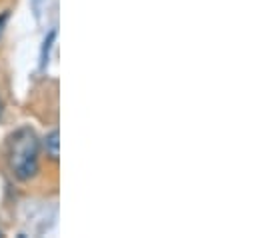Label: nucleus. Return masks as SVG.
<instances>
[{"instance_id": "f257e3e1", "label": "nucleus", "mask_w": 258, "mask_h": 238, "mask_svg": "<svg viewBox=\"0 0 258 238\" xmlns=\"http://www.w3.org/2000/svg\"><path fill=\"white\" fill-rule=\"evenodd\" d=\"M10 166L20 180H30L38 172V138L34 130L20 128L10 138Z\"/></svg>"}, {"instance_id": "f03ea898", "label": "nucleus", "mask_w": 258, "mask_h": 238, "mask_svg": "<svg viewBox=\"0 0 258 238\" xmlns=\"http://www.w3.org/2000/svg\"><path fill=\"white\" fill-rule=\"evenodd\" d=\"M60 134H58V130H52L46 138H44V146H46V152H48V156L50 158H58V154H60V150H58V144H60Z\"/></svg>"}, {"instance_id": "7ed1b4c3", "label": "nucleus", "mask_w": 258, "mask_h": 238, "mask_svg": "<svg viewBox=\"0 0 258 238\" xmlns=\"http://www.w3.org/2000/svg\"><path fill=\"white\" fill-rule=\"evenodd\" d=\"M54 38H56V30H50L48 36L44 38V46H42V54H40V64L42 66H46V62H48V52L54 44Z\"/></svg>"}, {"instance_id": "20e7f679", "label": "nucleus", "mask_w": 258, "mask_h": 238, "mask_svg": "<svg viewBox=\"0 0 258 238\" xmlns=\"http://www.w3.org/2000/svg\"><path fill=\"white\" fill-rule=\"evenodd\" d=\"M6 20H8V12H4V14L0 16V36H2V30H4V24H6Z\"/></svg>"}, {"instance_id": "39448f33", "label": "nucleus", "mask_w": 258, "mask_h": 238, "mask_svg": "<svg viewBox=\"0 0 258 238\" xmlns=\"http://www.w3.org/2000/svg\"><path fill=\"white\" fill-rule=\"evenodd\" d=\"M0 112H2V104H0Z\"/></svg>"}, {"instance_id": "423d86ee", "label": "nucleus", "mask_w": 258, "mask_h": 238, "mask_svg": "<svg viewBox=\"0 0 258 238\" xmlns=\"http://www.w3.org/2000/svg\"><path fill=\"white\" fill-rule=\"evenodd\" d=\"M0 236H2V232H0Z\"/></svg>"}]
</instances>
